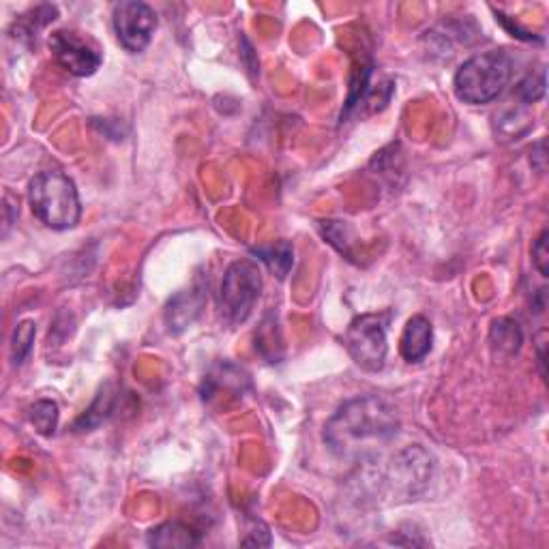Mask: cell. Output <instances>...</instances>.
I'll list each match as a JSON object with an SVG mask.
<instances>
[{
    "mask_svg": "<svg viewBox=\"0 0 549 549\" xmlns=\"http://www.w3.org/2000/svg\"><path fill=\"white\" fill-rule=\"evenodd\" d=\"M399 432L397 408L380 395L348 399L324 427L329 451L352 464L376 462L380 451L389 447Z\"/></svg>",
    "mask_w": 549,
    "mask_h": 549,
    "instance_id": "cell-1",
    "label": "cell"
},
{
    "mask_svg": "<svg viewBox=\"0 0 549 549\" xmlns=\"http://www.w3.org/2000/svg\"><path fill=\"white\" fill-rule=\"evenodd\" d=\"M513 78V58L504 50H489L470 56L457 69L453 88L459 101L483 106L498 99Z\"/></svg>",
    "mask_w": 549,
    "mask_h": 549,
    "instance_id": "cell-2",
    "label": "cell"
},
{
    "mask_svg": "<svg viewBox=\"0 0 549 549\" xmlns=\"http://www.w3.org/2000/svg\"><path fill=\"white\" fill-rule=\"evenodd\" d=\"M33 215L52 230H69L80 221L82 206L76 183L58 170L39 172L28 187Z\"/></svg>",
    "mask_w": 549,
    "mask_h": 549,
    "instance_id": "cell-3",
    "label": "cell"
},
{
    "mask_svg": "<svg viewBox=\"0 0 549 549\" xmlns=\"http://www.w3.org/2000/svg\"><path fill=\"white\" fill-rule=\"evenodd\" d=\"M262 292V273L254 260H236L228 266L221 281L219 307L224 318L232 324L245 322L254 311Z\"/></svg>",
    "mask_w": 549,
    "mask_h": 549,
    "instance_id": "cell-4",
    "label": "cell"
},
{
    "mask_svg": "<svg viewBox=\"0 0 549 549\" xmlns=\"http://www.w3.org/2000/svg\"><path fill=\"white\" fill-rule=\"evenodd\" d=\"M389 316L363 314L354 318L346 331V348L352 361L365 372H380L387 363Z\"/></svg>",
    "mask_w": 549,
    "mask_h": 549,
    "instance_id": "cell-5",
    "label": "cell"
},
{
    "mask_svg": "<svg viewBox=\"0 0 549 549\" xmlns=\"http://www.w3.org/2000/svg\"><path fill=\"white\" fill-rule=\"evenodd\" d=\"M432 479V457L421 447H408L397 453L384 470V487L395 498L410 500L419 496Z\"/></svg>",
    "mask_w": 549,
    "mask_h": 549,
    "instance_id": "cell-6",
    "label": "cell"
},
{
    "mask_svg": "<svg viewBox=\"0 0 549 549\" xmlns=\"http://www.w3.org/2000/svg\"><path fill=\"white\" fill-rule=\"evenodd\" d=\"M112 24L121 46L131 54H140L151 46L157 31V13L140 0H123L112 9Z\"/></svg>",
    "mask_w": 549,
    "mask_h": 549,
    "instance_id": "cell-7",
    "label": "cell"
},
{
    "mask_svg": "<svg viewBox=\"0 0 549 549\" xmlns=\"http://www.w3.org/2000/svg\"><path fill=\"white\" fill-rule=\"evenodd\" d=\"M50 50L61 65L71 76L88 78L101 67L103 56L95 43L86 41L78 33L71 31H56L50 35Z\"/></svg>",
    "mask_w": 549,
    "mask_h": 549,
    "instance_id": "cell-8",
    "label": "cell"
},
{
    "mask_svg": "<svg viewBox=\"0 0 549 549\" xmlns=\"http://www.w3.org/2000/svg\"><path fill=\"white\" fill-rule=\"evenodd\" d=\"M206 303L204 288L194 286L185 292H178L166 307V324L170 333H181L194 324L202 314Z\"/></svg>",
    "mask_w": 549,
    "mask_h": 549,
    "instance_id": "cell-9",
    "label": "cell"
},
{
    "mask_svg": "<svg viewBox=\"0 0 549 549\" xmlns=\"http://www.w3.org/2000/svg\"><path fill=\"white\" fill-rule=\"evenodd\" d=\"M434 344V329L432 322L425 316H412L406 322V329L399 339V352H402L408 363H419L425 356L432 352Z\"/></svg>",
    "mask_w": 549,
    "mask_h": 549,
    "instance_id": "cell-10",
    "label": "cell"
},
{
    "mask_svg": "<svg viewBox=\"0 0 549 549\" xmlns=\"http://www.w3.org/2000/svg\"><path fill=\"white\" fill-rule=\"evenodd\" d=\"M146 543L151 547L187 549V547H196L200 543V532L183 522H166L148 532Z\"/></svg>",
    "mask_w": 549,
    "mask_h": 549,
    "instance_id": "cell-11",
    "label": "cell"
},
{
    "mask_svg": "<svg viewBox=\"0 0 549 549\" xmlns=\"http://www.w3.org/2000/svg\"><path fill=\"white\" fill-rule=\"evenodd\" d=\"M524 333L522 326H519L513 318H500L492 324V331H489V344L496 356H513L522 348Z\"/></svg>",
    "mask_w": 549,
    "mask_h": 549,
    "instance_id": "cell-12",
    "label": "cell"
},
{
    "mask_svg": "<svg viewBox=\"0 0 549 549\" xmlns=\"http://www.w3.org/2000/svg\"><path fill=\"white\" fill-rule=\"evenodd\" d=\"M254 254L258 256V260L269 266V271L275 273L279 279H286L294 264V247L288 241H277L269 247L254 249Z\"/></svg>",
    "mask_w": 549,
    "mask_h": 549,
    "instance_id": "cell-13",
    "label": "cell"
},
{
    "mask_svg": "<svg viewBox=\"0 0 549 549\" xmlns=\"http://www.w3.org/2000/svg\"><path fill=\"white\" fill-rule=\"evenodd\" d=\"M28 421L35 425L39 434L52 436L58 425V406L52 399H39V402L28 408Z\"/></svg>",
    "mask_w": 549,
    "mask_h": 549,
    "instance_id": "cell-14",
    "label": "cell"
},
{
    "mask_svg": "<svg viewBox=\"0 0 549 549\" xmlns=\"http://www.w3.org/2000/svg\"><path fill=\"white\" fill-rule=\"evenodd\" d=\"M35 335H37L35 322L24 320V322L18 324V329L13 331V337H11V356H13V363L22 365V363L26 361V356L31 354V350H33Z\"/></svg>",
    "mask_w": 549,
    "mask_h": 549,
    "instance_id": "cell-15",
    "label": "cell"
},
{
    "mask_svg": "<svg viewBox=\"0 0 549 549\" xmlns=\"http://www.w3.org/2000/svg\"><path fill=\"white\" fill-rule=\"evenodd\" d=\"M543 95H545V69H541L539 73H530L528 78H524L517 84V97L526 103L539 101Z\"/></svg>",
    "mask_w": 549,
    "mask_h": 549,
    "instance_id": "cell-16",
    "label": "cell"
},
{
    "mask_svg": "<svg viewBox=\"0 0 549 549\" xmlns=\"http://www.w3.org/2000/svg\"><path fill=\"white\" fill-rule=\"evenodd\" d=\"M221 369H224V372H221L219 376H221V378H226V389L232 387V389H236L239 393H243V382H247V376H243V374L239 372V369H236L234 374H228L230 365L221 367ZM204 384H209V391H204V399H209L211 395H215V393L221 389V384H224V382H221V380L213 374V376H209V378L204 380Z\"/></svg>",
    "mask_w": 549,
    "mask_h": 549,
    "instance_id": "cell-17",
    "label": "cell"
},
{
    "mask_svg": "<svg viewBox=\"0 0 549 549\" xmlns=\"http://www.w3.org/2000/svg\"><path fill=\"white\" fill-rule=\"evenodd\" d=\"M547 239H549V234L547 230H543L539 236H537V241H534L532 245V264H534V269H537L541 273V277H547L549 275V249H547Z\"/></svg>",
    "mask_w": 549,
    "mask_h": 549,
    "instance_id": "cell-18",
    "label": "cell"
},
{
    "mask_svg": "<svg viewBox=\"0 0 549 549\" xmlns=\"http://www.w3.org/2000/svg\"><path fill=\"white\" fill-rule=\"evenodd\" d=\"M545 339H547V331H541L537 337V348H539V365H541L543 376H545Z\"/></svg>",
    "mask_w": 549,
    "mask_h": 549,
    "instance_id": "cell-19",
    "label": "cell"
}]
</instances>
